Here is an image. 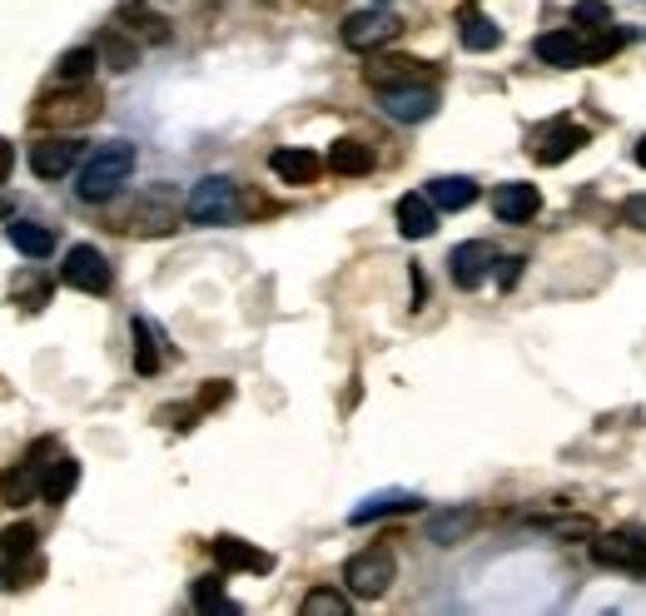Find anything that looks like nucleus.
Segmentation results:
<instances>
[{
	"label": "nucleus",
	"instance_id": "obj_32",
	"mask_svg": "<svg viewBox=\"0 0 646 616\" xmlns=\"http://www.w3.org/2000/svg\"><path fill=\"white\" fill-rule=\"evenodd\" d=\"M40 572H45V562H40L35 552L30 556H6V566H0V592H20V586H30Z\"/></svg>",
	"mask_w": 646,
	"mask_h": 616
},
{
	"label": "nucleus",
	"instance_id": "obj_36",
	"mask_svg": "<svg viewBox=\"0 0 646 616\" xmlns=\"http://www.w3.org/2000/svg\"><path fill=\"white\" fill-rule=\"evenodd\" d=\"M35 542H40V532L30 522H10L6 532H0V552L6 556H30L35 552Z\"/></svg>",
	"mask_w": 646,
	"mask_h": 616
},
{
	"label": "nucleus",
	"instance_id": "obj_8",
	"mask_svg": "<svg viewBox=\"0 0 646 616\" xmlns=\"http://www.w3.org/2000/svg\"><path fill=\"white\" fill-rule=\"evenodd\" d=\"M592 556L602 566H616V572H642L646 576V532L642 527H622V532L596 537Z\"/></svg>",
	"mask_w": 646,
	"mask_h": 616
},
{
	"label": "nucleus",
	"instance_id": "obj_38",
	"mask_svg": "<svg viewBox=\"0 0 646 616\" xmlns=\"http://www.w3.org/2000/svg\"><path fill=\"white\" fill-rule=\"evenodd\" d=\"M229 397H234V383L214 378V383H204V393H199V413H209V407H224Z\"/></svg>",
	"mask_w": 646,
	"mask_h": 616
},
{
	"label": "nucleus",
	"instance_id": "obj_16",
	"mask_svg": "<svg viewBox=\"0 0 646 616\" xmlns=\"http://www.w3.org/2000/svg\"><path fill=\"white\" fill-rule=\"evenodd\" d=\"M333 174H348V179H358V174H373V164H378V155H373V145H363V139H333L328 145V159H324Z\"/></svg>",
	"mask_w": 646,
	"mask_h": 616
},
{
	"label": "nucleus",
	"instance_id": "obj_24",
	"mask_svg": "<svg viewBox=\"0 0 646 616\" xmlns=\"http://www.w3.org/2000/svg\"><path fill=\"white\" fill-rule=\"evenodd\" d=\"M477 527V512L473 507H453V512H433L427 517V542H437V546H453V542H463L467 532Z\"/></svg>",
	"mask_w": 646,
	"mask_h": 616
},
{
	"label": "nucleus",
	"instance_id": "obj_17",
	"mask_svg": "<svg viewBox=\"0 0 646 616\" xmlns=\"http://www.w3.org/2000/svg\"><path fill=\"white\" fill-rule=\"evenodd\" d=\"M398 234L403 238H427L437 234V204L427 194H403L398 199Z\"/></svg>",
	"mask_w": 646,
	"mask_h": 616
},
{
	"label": "nucleus",
	"instance_id": "obj_19",
	"mask_svg": "<svg viewBox=\"0 0 646 616\" xmlns=\"http://www.w3.org/2000/svg\"><path fill=\"white\" fill-rule=\"evenodd\" d=\"M532 55L542 60V65H557V70H572L582 65V40L572 35V30H547V35H537Z\"/></svg>",
	"mask_w": 646,
	"mask_h": 616
},
{
	"label": "nucleus",
	"instance_id": "obj_13",
	"mask_svg": "<svg viewBox=\"0 0 646 616\" xmlns=\"http://www.w3.org/2000/svg\"><path fill=\"white\" fill-rule=\"evenodd\" d=\"M537 209H542V194H537V184H522V179H512V184H502L493 194V214L502 224H527Z\"/></svg>",
	"mask_w": 646,
	"mask_h": 616
},
{
	"label": "nucleus",
	"instance_id": "obj_7",
	"mask_svg": "<svg viewBox=\"0 0 646 616\" xmlns=\"http://www.w3.org/2000/svg\"><path fill=\"white\" fill-rule=\"evenodd\" d=\"M378 105H383V115L398 119V125H423V119L437 115V85H393V89H378Z\"/></svg>",
	"mask_w": 646,
	"mask_h": 616
},
{
	"label": "nucleus",
	"instance_id": "obj_44",
	"mask_svg": "<svg viewBox=\"0 0 646 616\" xmlns=\"http://www.w3.org/2000/svg\"><path fill=\"white\" fill-rule=\"evenodd\" d=\"M378 6H388V0H378Z\"/></svg>",
	"mask_w": 646,
	"mask_h": 616
},
{
	"label": "nucleus",
	"instance_id": "obj_3",
	"mask_svg": "<svg viewBox=\"0 0 646 616\" xmlns=\"http://www.w3.org/2000/svg\"><path fill=\"white\" fill-rule=\"evenodd\" d=\"M234 209H239V189H234V179H229V174L199 179V184L189 189V199H184L189 224H229V219H234Z\"/></svg>",
	"mask_w": 646,
	"mask_h": 616
},
{
	"label": "nucleus",
	"instance_id": "obj_33",
	"mask_svg": "<svg viewBox=\"0 0 646 616\" xmlns=\"http://www.w3.org/2000/svg\"><path fill=\"white\" fill-rule=\"evenodd\" d=\"M353 606H348L343 592H333V586H314V592L304 596V616H348Z\"/></svg>",
	"mask_w": 646,
	"mask_h": 616
},
{
	"label": "nucleus",
	"instance_id": "obj_27",
	"mask_svg": "<svg viewBox=\"0 0 646 616\" xmlns=\"http://www.w3.org/2000/svg\"><path fill=\"white\" fill-rule=\"evenodd\" d=\"M119 20H129V30H135L139 40H149V45H169V35H174L169 20L149 6H119Z\"/></svg>",
	"mask_w": 646,
	"mask_h": 616
},
{
	"label": "nucleus",
	"instance_id": "obj_4",
	"mask_svg": "<svg viewBox=\"0 0 646 616\" xmlns=\"http://www.w3.org/2000/svg\"><path fill=\"white\" fill-rule=\"evenodd\" d=\"M398 576V562L388 546H368V552H353L343 566V582L353 596H363V602H373V596H383L388 586H393Z\"/></svg>",
	"mask_w": 646,
	"mask_h": 616
},
{
	"label": "nucleus",
	"instance_id": "obj_42",
	"mask_svg": "<svg viewBox=\"0 0 646 616\" xmlns=\"http://www.w3.org/2000/svg\"><path fill=\"white\" fill-rule=\"evenodd\" d=\"M427 304V278H423V268H413V308H423Z\"/></svg>",
	"mask_w": 646,
	"mask_h": 616
},
{
	"label": "nucleus",
	"instance_id": "obj_31",
	"mask_svg": "<svg viewBox=\"0 0 646 616\" xmlns=\"http://www.w3.org/2000/svg\"><path fill=\"white\" fill-rule=\"evenodd\" d=\"M626 40L632 35H626L622 25H602L596 30V40H586L582 45V65H602V60H612L616 50H626Z\"/></svg>",
	"mask_w": 646,
	"mask_h": 616
},
{
	"label": "nucleus",
	"instance_id": "obj_20",
	"mask_svg": "<svg viewBox=\"0 0 646 616\" xmlns=\"http://www.w3.org/2000/svg\"><path fill=\"white\" fill-rule=\"evenodd\" d=\"M423 60H407V55H388L378 65H368V85L373 89H393V85H423Z\"/></svg>",
	"mask_w": 646,
	"mask_h": 616
},
{
	"label": "nucleus",
	"instance_id": "obj_43",
	"mask_svg": "<svg viewBox=\"0 0 646 616\" xmlns=\"http://www.w3.org/2000/svg\"><path fill=\"white\" fill-rule=\"evenodd\" d=\"M636 164H642V169H646V135H642V139H636Z\"/></svg>",
	"mask_w": 646,
	"mask_h": 616
},
{
	"label": "nucleus",
	"instance_id": "obj_26",
	"mask_svg": "<svg viewBox=\"0 0 646 616\" xmlns=\"http://www.w3.org/2000/svg\"><path fill=\"white\" fill-rule=\"evenodd\" d=\"M427 199H433L437 209H453L457 214V209H467L477 199V184L467 174H437L433 184H427Z\"/></svg>",
	"mask_w": 646,
	"mask_h": 616
},
{
	"label": "nucleus",
	"instance_id": "obj_40",
	"mask_svg": "<svg viewBox=\"0 0 646 616\" xmlns=\"http://www.w3.org/2000/svg\"><path fill=\"white\" fill-rule=\"evenodd\" d=\"M522 268H527V258H522V254H512V258H497V284H502V288H512L517 278H522Z\"/></svg>",
	"mask_w": 646,
	"mask_h": 616
},
{
	"label": "nucleus",
	"instance_id": "obj_18",
	"mask_svg": "<svg viewBox=\"0 0 646 616\" xmlns=\"http://www.w3.org/2000/svg\"><path fill=\"white\" fill-rule=\"evenodd\" d=\"M129 338H135V373L155 378L159 368H165V338H159V328L149 323V318H135V323H129Z\"/></svg>",
	"mask_w": 646,
	"mask_h": 616
},
{
	"label": "nucleus",
	"instance_id": "obj_6",
	"mask_svg": "<svg viewBox=\"0 0 646 616\" xmlns=\"http://www.w3.org/2000/svg\"><path fill=\"white\" fill-rule=\"evenodd\" d=\"M398 30H403V20L388 15V10H358V15H348L343 25H338V35H343L348 50L368 55V50H378V45H388V40H398Z\"/></svg>",
	"mask_w": 646,
	"mask_h": 616
},
{
	"label": "nucleus",
	"instance_id": "obj_14",
	"mask_svg": "<svg viewBox=\"0 0 646 616\" xmlns=\"http://www.w3.org/2000/svg\"><path fill=\"white\" fill-rule=\"evenodd\" d=\"M214 562L224 572H274V556L239 542V537H214Z\"/></svg>",
	"mask_w": 646,
	"mask_h": 616
},
{
	"label": "nucleus",
	"instance_id": "obj_25",
	"mask_svg": "<svg viewBox=\"0 0 646 616\" xmlns=\"http://www.w3.org/2000/svg\"><path fill=\"white\" fill-rule=\"evenodd\" d=\"M6 238L25 258H50L55 254V234H50L45 224H35V219H15V224H6Z\"/></svg>",
	"mask_w": 646,
	"mask_h": 616
},
{
	"label": "nucleus",
	"instance_id": "obj_9",
	"mask_svg": "<svg viewBox=\"0 0 646 616\" xmlns=\"http://www.w3.org/2000/svg\"><path fill=\"white\" fill-rule=\"evenodd\" d=\"M179 224V194L169 184H155L149 189L145 199H139L135 204V214H129V229H135V234H169V229Z\"/></svg>",
	"mask_w": 646,
	"mask_h": 616
},
{
	"label": "nucleus",
	"instance_id": "obj_15",
	"mask_svg": "<svg viewBox=\"0 0 646 616\" xmlns=\"http://www.w3.org/2000/svg\"><path fill=\"white\" fill-rule=\"evenodd\" d=\"M268 169H274L284 184H314V179L324 174V159H318L314 149H274V155H268Z\"/></svg>",
	"mask_w": 646,
	"mask_h": 616
},
{
	"label": "nucleus",
	"instance_id": "obj_39",
	"mask_svg": "<svg viewBox=\"0 0 646 616\" xmlns=\"http://www.w3.org/2000/svg\"><path fill=\"white\" fill-rule=\"evenodd\" d=\"M622 224H632L636 234H646V194L622 199Z\"/></svg>",
	"mask_w": 646,
	"mask_h": 616
},
{
	"label": "nucleus",
	"instance_id": "obj_28",
	"mask_svg": "<svg viewBox=\"0 0 646 616\" xmlns=\"http://www.w3.org/2000/svg\"><path fill=\"white\" fill-rule=\"evenodd\" d=\"M413 507H417V497H413V492H378V497H368L363 507H353V512H348V522L363 527V522H378V517L413 512Z\"/></svg>",
	"mask_w": 646,
	"mask_h": 616
},
{
	"label": "nucleus",
	"instance_id": "obj_23",
	"mask_svg": "<svg viewBox=\"0 0 646 616\" xmlns=\"http://www.w3.org/2000/svg\"><path fill=\"white\" fill-rule=\"evenodd\" d=\"M457 40H463V50H477V55H483V50L502 45V30H497L483 10L467 6V10H457Z\"/></svg>",
	"mask_w": 646,
	"mask_h": 616
},
{
	"label": "nucleus",
	"instance_id": "obj_10",
	"mask_svg": "<svg viewBox=\"0 0 646 616\" xmlns=\"http://www.w3.org/2000/svg\"><path fill=\"white\" fill-rule=\"evenodd\" d=\"M582 145H586L582 125H572V119H547L532 135V159L537 164H562V159H572Z\"/></svg>",
	"mask_w": 646,
	"mask_h": 616
},
{
	"label": "nucleus",
	"instance_id": "obj_37",
	"mask_svg": "<svg viewBox=\"0 0 646 616\" xmlns=\"http://www.w3.org/2000/svg\"><path fill=\"white\" fill-rule=\"evenodd\" d=\"M572 20H576V25H586V30H602V25H612V10H606L602 0H576Z\"/></svg>",
	"mask_w": 646,
	"mask_h": 616
},
{
	"label": "nucleus",
	"instance_id": "obj_1",
	"mask_svg": "<svg viewBox=\"0 0 646 616\" xmlns=\"http://www.w3.org/2000/svg\"><path fill=\"white\" fill-rule=\"evenodd\" d=\"M129 174H135V145H129V139L99 145L95 155L85 159V169H80V184H75L80 204H109Z\"/></svg>",
	"mask_w": 646,
	"mask_h": 616
},
{
	"label": "nucleus",
	"instance_id": "obj_41",
	"mask_svg": "<svg viewBox=\"0 0 646 616\" xmlns=\"http://www.w3.org/2000/svg\"><path fill=\"white\" fill-rule=\"evenodd\" d=\"M10 169H15V145H10V139L0 135V184L10 179Z\"/></svg>",
	"mask_w": 646,
	"mask_h": 616
},
{
	"label": "nucleus",
	"instance_id": "obj_34",
	"mask_svg": "<svg viewBox=\"0 0 646 616\" xmlns=\"http://www.w3.org/2000/svg\"><path fill=\"white\" fill-rule=\"evenodd\" d=\"M194 606L199 612H239V602L224 596V576H199L194 582Z\"/></svg>",
	"mask_w": 646,
	"mask_h": 616
},
{
	"label": "nucleus",
	"instance_id": "obj_35",
	"mask_svg": "<svg viewBox=\"0 0 646 616\" xmlns=\"http://www.w3.org/2000/svg\"><path fill=\"white\" fill-rule=\"evenodd\" d=\"M10 294H15V304H25L30 314H35V308H45V298H50V278L45 274H20L15 284H10Z\"/></svg>",
	"mask_w": 646,
	"mask_h": 616
},
{
	"label": "nucleus",
	"instance_id": "obj_12",
	"mask_svg": "<svg viewBox=\"0 0 646 616\" xmlns=\"http://www.w3.org/2000/svg\"><path fill=\"white\" fill-rule=\"evenodd\" d=\"M75 164H80V145L65 135L30 145V169H35V179H65Z\"/></svg>",
	"mask_w": 646,
	"mask_h": 616
},
{
	"label": "nucleus",
	"instance_id": "obj_2",
	"mask_svg": "<svg viewBox=\"0 0 646 616\" xmlns=\"http://www.w3.org/2000/svg\"><path fill=\"white\" fill-rule=\"evenodd\" d=\"M99 109H105V95L95 85H65L40 99L35 125L40 129H80V125H95Z\"/></svg>",
	"mask_w": 646,
	"mask_h": 616
},
{
	"label": "nucleus",
	"instance_id": "obj_5",
	"mask_svg": "<svg viewBox=\"0 0 646 616\" xmlns=\"http://www.w3.org/2000/svg\"><path fill=\"white\" fill-rule=\"evenodd\" d=\"M60 278H65L70 288H80V294H109L115 268H109V258L99 254L95 244H75L65 254V264H60Z\"/></svg>",
	"mask_w": 646,
	"mask_h": 616
},
{
	"label": "nucleus",
	"instance_id": "obj_21",
	"mask_svg": "<svg viewBox=\"0 0 646 616\" xmlns=\"http://www.w3.org/2000/svg\"><path fill=\"white\" fill-rule=\"evenodd\" d=\"M80 487V463L75 457H55V463H45L40 467V502H65L70 492Z\"/></svg>",
	"mask_w": 646,
	"mask_h": 616
},
{
	"label": "nucleus",
	"instance_id": "obj_29",
	"mask_svg": "<svg viewBox=\"0 0 646 616\" xmlns=\"http://www.w3.org/2000/svg\"><path fill=\"white\" fill-rule=\"evenodd\" d=\"M99 65H109V70H119V75H125V70H135L139 65V45L135 40H125L119 35V30H105V35H99Z\"/></svg>",
	"mask_w": 646,
	"mask_h": 616
},
{
	"label": "nucleus",
	"instance_id": "obj_30",
	"mask_svg": "<svg viewBox=\"0 0 646 616\" xmlns=\"http://www.w3.org/2000/svg\"><path fill=\"white\" fill-rule=\"evenodd\" d=\"M95 65H99V50L80 45V50H65V55H60L55 75H60V79H65V85H85V79H89V75H95Z\"/></svg>",
	"mask_w": 646,
	"mask_h": 616
},
{
	"label": "nucleus",
	"instance_id": "obj_11",
	"mask_svg": "<svg viewBox=\"0 0 646 616\" xmlns=\"http://www.w3.org/2000/svg\"><path fill=\"white\" fill-rule=\"evenodd\" d=\"M497 254L493 244H483V238H467V244H457L453 254H447V274H453L457 288H477L487 274H493Z\"/></svg>",
	"mask_w": 646,
	"mask_h": 616
},
{
	"label": "nucleus",
	"instance_id": "obj_22",
	"mask_svg": "<svg viewBox=\"0 0 646 616\" xmlns=\"http://www.w3.org/2000/svg\"><path fill=\"white\" fill-rule=\"evenodd\" d=\"M30 497H40V463H15L0 472V502L6 507H25Z\"/></svg>",
	"mask_w": 646,
	"mask_h": 616
}]
</instances>
